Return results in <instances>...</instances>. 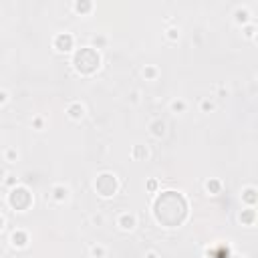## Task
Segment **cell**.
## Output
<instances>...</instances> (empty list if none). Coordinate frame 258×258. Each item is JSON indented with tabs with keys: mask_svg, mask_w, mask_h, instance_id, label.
<instances>
[{
	"mask_svg": "<svg viewBox=\"0 0 258 258\" xmlns=\"http://www.w3.org/2000/svg\"><path fill=\"white\" fill-rule=\"evenodd\" d=\"M75 67L81 71V73H93L97 67H99V56L93 48H81L77 54H75Z\"/></svg>",
	"mask_w": 258,
	"mask_h": 258,
	"instance_id": "obj_2",
	"label": "cell"
},
{
	"mask_svg": "<svg viewBox=\"0 0 258 258\" xmlns=\"http://www.w3.org/2000/svg\"><path fill=\"white\" fill-rule=\"evenodd\" d=\"M10 204L16 208V210H24L28 204H30V194L26 189H14L10 194Z\"/></svg>",
	"mask_w": 258,
	"mask_h": 258,
	"instance_id": "obj_3",
	"label": "cell"
},
{
	"mask_svg": "<svg viewBox=\"0 0 258 258\" xmlns=\"http://www.w3.org/2000/svg\"><path fill=\"white\" fill-rule=\"evenodd\" d=\"M0 226H2V220H0Z\"/></svg>",
	"mask_w": 258,
	"mask_h": 258,
	"instance_id": "obj_6",
	"label": "cell"
},
{
	"mask_svg": "<svg viewBox=\"0 0 258 258\" xmlns=\"http://www.w3.org/2000/svg\"><path fill=\"white\" fill-rule=\"evenodd\" d=\"M115 187H117V181H115V177L113 175H101L99 179H97V189L103 194V196H111L113 191H115Z\"/></svg>",
	"mask_w": 258,
	"mask_h": 258,
	"instance_id": "obj_4",
	"label": "cell"
},
{
	"mask_svg": "<svg viewBox=\"0 0 258 258\" xmlns=\"http://www.w3.org/2000/svg\"><path fill=\"white\" fill-rule=\"evenodd\" d=\"M187 216V204L181 194L165 191L155 200V218L163 226H179Z\"/></svg>",
	"mask_w": 258,
	"mask_h": 258,
	"instance_id": "obj_1",
	"label": "cell"
},
{
	"mask_svg": "<svg viewBox=\"0 0 258 258\" xmlns=\"http://www.w3.org/2000/svg\"><path fill=\"white\" fill-rule=\"evenodd\" d=\"M71 42H73V40H71L69 34H60V36L56 38V46H58L60 50H69V48H71Z\"/></svg>",
	"mask_w": 258,
	"mask_h": 258,
	"instance_id": "obj_5",
	"label": "cell"
}]
</instances>
